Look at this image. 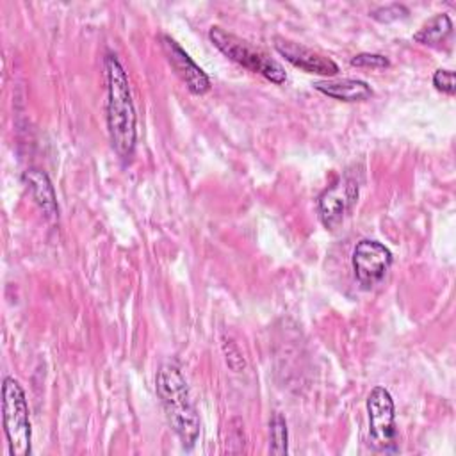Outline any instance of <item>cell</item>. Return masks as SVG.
I'll return each instance as SVG.
<instances>
[{"mask_svg":"<svg viewBox=\"0 0 456 456\" xmlns=\"http://www.w3.org/2000/svg\"><path fill=\"white\" fill-rule=\"evenodd\" d=\"M274 48L281 57H285L287 62L292 66L306 71V73H317V75H326L333 77L338 73V66L333 59L301 45L290 39H276Z\"/></svg>","mask_w":456,"mask_h":456,"instance_id":"9","label":"cell"},{"mask_svg":"<svg viewBox=\"0 0 456 456\" xmlns=\"http://www.w3.org/2000/svg\"><path fill=\"white\" fill-rule=\"evenodd\" d=\"M2 419L9 452L12 456H28L32 445L28 404L21 385L11 376L4 378L2 385Z\"/></svg>","mask_w":456,"mask_h":456,"instance_id":"4","label":"cell"},{"mask_svg":"<svg viewBox=\"0 0 456 456\" xmlns=\"http://www.w3.org/2000/svg\"><path fill=\"white\" fill-rule=\"evenodd\" d=\"M433 86L445 94H454V73L451 69L438 68L433 73Z\"/></svg>","mask_w":456,"mask_h":456,"instance_id":"16","label":"cell"},{"mask_svg":"<svg viewBox=\"0 0 456 456\" xmlns=\"http://www.w3.org/2000/svg\"><path fill=\"white\" fill-rule=\"evenodd\" d=\"M452 28V21L447 12H438L433 18H429L415 34L413 41L422 45H438L442 43Z\"/></svg>","mask_w":456,"mask_h":456,"instance_id":"12","label":"cell"},{"mask_svg":"<svg viewBox=\"0 0 456 456\" xmlns=\"http://www.w3.org/2000/svg\"><path fill=\"white\" fill-rule=\"evenodd\" d=\"M351 64L356 68H372V69H385L390 66V59L383 53H370L362 52L351 57Z\"/></svg>","mask_w":456,"mask_h":456,"instance_id":"14","label":"cell"},{"mask_svg":"<svg viewBox=\"0 0 456 456\" xmlns=\"http://www.w3.org/2000/svg\"><path fill=\"white\" fill-rule=\"evenodd\" d=\"M319 93L340 102H363L372 96V87L360 78H326L314 82Z\"/></svg>","mask_w":456,"mask_h":456,"instance_id":"10","label":"cell"},{"mask_svg":"<svg viewBox=\"0 0 456 456\" xmlns=\"http://www.w3.org/2000/svg\"><path fill=\"white\" fill-rule=\"evenodd\" d=\"M155 388L182 445L192 447L200 436V417L180 367L171 362L162 363L155 376Z\"/></svg>","mask_w":456,"mask_h":456,"instance_id":"2","label":"cell"},{"mask_svg":"<svg viewBox=\"0 0 456 456\" xmlns=\"http://www.w3.org/2000/svg\"><path fill=\"white\" fill-rule=\"evenodd\" d=\"M370 16L378 21L388 23V21H395L399 18H406L408 16V7L403 5V4H387V5H379V7L372 9Z\"/></svg>","mask_w":456,"mask_h":456,"instance_id":"15","label":"cell"},{"mask_svg":"<svg viewBox=\"0 0 456 456\" xmlns=\"http://www.w3.org/2000/svg\"><path fill=\"white\" fill-rule=\"evenodd\" d=\"M107 78V128L116 153L128 160L134 155L137 137V116L132 102L126 71L114 53L105 55Z\"/></svg>","mask_w":456,"mask_h":456,"instance_id":"1","label":"cell"},{"mask_svg":"<svg viewBox=\"0 0 456 456\" xmlns=\"http://www.w3.org/2000/svg\"><path fill=\"white\" fill-rule=\"evenodd\" d=\"M369 433L372 444L379 451H394L397 431H395V410L394 399L385 387H374L367 397Z\"/></svg>","mask_w":456,"mask_h":456,"instance_id":"5","label":"cell"},{"mask_svg":"<svg viewBox=\"0 0 456 456\" xmlns=\"http://www.w3.org/2000/svg\"><path fill=\"white\" fill-rule=\"evenodd\" d=\"M208 37L221 53H224L228 59L240 64L242 68L253 73H260L274 84H283L287 80L285 68L278 61L271 59L267 53L248 43L246 39H240L239 36L226 32L219 25H212L208 28Z\"/></svg>","mask_w":456,"mask_h":456,"instance_id":"3","label":"cell"},{"mask_svg":"<svg viewBox=\"0 0 456 456\" xmlns=\"http://www.w3.org/2000/svg\"><path fill=\"white\" fill-rule=\"evenodd\" d=\"M162 50L175 69V73L180 77V80L187 86V89L192 94H205L210 89V78L208 75L191 59V55L169 36H162Z\"/></svg>","mask_w":456,"mask_h":456,"instance_id":"8","label":"cell"},{"mask_svg":"<svg viewBox=\"0 0 456 456\" xmlns=\"http://www.w3.org/2000/svg\"><path fill=\"white\" fill-rule=\"evenodd\" d=\"M223 347H224V354H226V363H228L233 370H240V369H244L242 354H240L239 347L233 344V340H224Z\"/></svg>","mask_w":456,"mask_h":456,"instance_id":"17","label":"cell"},{"mask_svg":"<svg viewBox=\"0 0 456 456\" xmlns=\"http://www.w3.org/2000/svg\"><path fill=\"white\" fill-rule=\"evenodd\" d=\"M392 265V251L374 239H362L353 249V271L363 289L379 283Z\"/></svg>","mask_w":456,"mask_h":456,"instance_id":"7","label":"cell"},{"mask_svg":"<svg viewBox=\"0 0 456 456\" xmlns=\"http://www.w3.org/2000/svg\"><path fill=\"white\" fill-rule=\"evenodd\" d=\"M358 180L346 173L328 185L317 198V212L326 228L338 226L358 200Z\"/></svg>","mask_w":456,"mask_h":456,"instance_id":"6","label":"cell"},{"mask_svg":"<svg viewBox=\"0 0 456 456\" xmlns=\"http://www.w3.org/2000/svg\"><path fill=\"white\" fill-rule=\"evenodd\" d=\"M269 435H271V452L273 454H287V422L280 411H276L269 422Z\"/></svg>","mask_w":456,"mask_h":456,"instance_id":"13","label":"cell"},{"mask_svg":"<svg viewBox=\"0 0 456 456\" xmlns=\"http://www.w3.org/2000/svg\"><path fill=\"white\" fill-rule=\"evenodd\" d=\"M23 182L27 183L34 201L39 205V208L48 216V217H55L59 212L57 207V200H55V191L53 185L48 178V175L41 169H27L23 173Z\"/></svg>","mask_w":456,"mask_h":456,"instance_id":"11","label":"cell"}]
</instances>
